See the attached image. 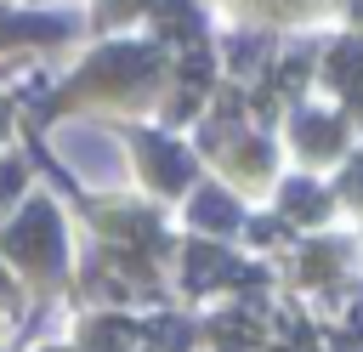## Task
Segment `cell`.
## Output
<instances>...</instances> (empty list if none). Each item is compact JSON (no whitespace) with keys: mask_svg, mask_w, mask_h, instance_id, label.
Segmentation results:
<instances>
[{"mask_svg":"<svg viewBox=\"0 0 363 352\" xmlns=\"http://www.w3.org/2000/svg\"><path fill=\"white\" fill-rule=\"evenodd\" d=\"M142 153H147V165H153V182H164V187H182V182L193 176L187 153H176V148H170V142H159V136H147V142H142Z\"/></svg>","mask_w":363,"mask_h":352,"instance_id":"1","label":"cell"},{"mask_svg":"<svg viewBox=\"0 0 363 352\" xmlns=\"http://www.w3.org/2000/svg\"><path fill=\"white\" fill-rule=\"evenodd\" d=\"M193 221H199V227H210V233H227V227L238 221V204H233L227 193H216V187H210V193H199V199H193Z\"/></svg>","mask_w":363,"mask_h":352,"instance_id":"2","label":"cell"},{"mask_svg":"<svg viewBox=\"0 0 363 352\" xmlns=\"http://www.w3.org/2000/svg\"><path fill=\"white\" fill-rule=\"evenodd\" d=\"M357 74H363V40H346L335 57H329V79L340 91H357Z\"/></svg>","mask_w":363,"mask_h":352,"instance_id":"3","label":"cell"},{"mask_svg":"<svg viewBox=\"0 0 363 352\" xmlns=\"http://www.w3.org/2000/svg\"><path fill=\"white\" fill-rule=\"evenodd\" d=\"M301 148L306 153H335L340 148V125L335 119H301Z\"/></svg>","mask_w":363,"mask_h":352,"instance_id":"4","label":"cell"},{"mask_svg":"<svg viewBox=\"0 0 363 352\" xmlns=\"http://www.w3.org/2000/svg\"><path fill=\"white\" fill-rule=\"evenodd\" d=\"M284 204L301 210V216H318V210H323V193H318L312 182H289V187H284Z\"/></svg>","mask_w":363,"mask_h":352,"instance_id":"5","label":"cell"},{"mask_svg":"<svg viewBox=\"0 0 363 352\" xmlns=\"http://www.w3.org/2000/svg\"><path fill=\"white\" fill-rule=\"evenodd\" d=\"M187 261H193V284H210V278L227 273V255H221V250H204V244H199Z\"/></svg>","mask_w":363,"mask_h":352,"instance_id":"6","label":"cell"},{"mask_svg":"<svg viewBox=\"0 0 363 352\" xmlns=\"http://www.w3.org/2000/svg\"><path fill=\"white\" fill-rule=\"evenodd\" d=\"M164 28H170V34H187V40H199V11H193V6H182V0H170V6H164Z\"/></svg>","mask_w":363,"mask_h":352,"instance_id":"7","label":"cell"},{"mask_svg":"<svg viewBox=\"0 0 363 352\" xmlns=\"http://www.w3.org/2000/svg\"><path fill=\"white\" fill-rule=\"evenodd\" d=\"M233 62H238V68H250V62H261V40H244V45L233 51Z\"/></svg>","mask_w":363,"mask_h":352,"instance_id":"8","label":"cell"},{"mask_svg":"<svg viewBox=\"0 0 363 352\" xmlns=\"http://www.w3.org/2000/svg\"><path fill=\"white\" fill-rule=\"evenodd\" d=\"M352 193H363V165H357V170H352Z\"/></svg>","mask_w":363,"mask_h":352,"instance_id":"9","label":"cell"},{"mask_svg":"<svg viewBox=\"0 0 363 352\" xmlns=\"http://www.w3.org/2000/svg\"><path fill=\"white\" fill-rule=\"evenodd\" d=\"M130 6H142V0H113V11H130Z\"/></svg>","mask_w":363,"mask_h":352,"instance_id":"10","label":"cell"}]
</instances>
